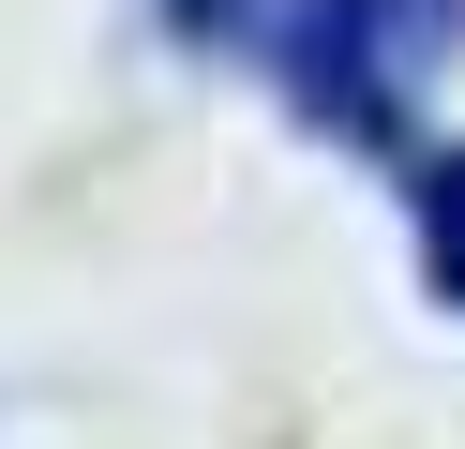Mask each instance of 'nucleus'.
Masks as SVG:
<instances>
[{
  "label": "nucleus",
  "mask_w": 465,
  "mask_h": 449,
  "mask_svg": "<svg viewBox=\"0 0 465 449\" xmlns=\"http://www.w3.org/2000/svg\"><path fill=\"white\" fill-rule=\"evenodd\" d=\"M285 15H301V0H165V30H181V45H211V60L285 45Z\"/></svg>",
  "instance_id": "obj_2"
},
{
  "label": "nucleus",
  "mask_w": 465,
  "mask_h": 449,
  "mask_svg": "<svg viewBox=\"0 0 465 449\" xmlns=\"http://www.w3.org/2000/svg\"><path fill=\"white\" fill-rule=\"evenodd\" d=\"M420 269H435V299H465V150L420 165Z\"/></svg>",
  "instance_id": "obj_3"
},
{
  "label": "nucleus",
  "mask_w": 465,
  "mask_h": 449,
  "mask_svg": "<svg viewBox=\"0 0 465 449\" xmlns=\"http://www.w3.org/2000/svg\"><path fill=\"white\" fill-rule=\"evenodd\" d=\"M465 60V0H301L285 15V90L345 150H420V105Z\"/></svg>",
  "instance_id": "obj_1"
}]
</instances>
